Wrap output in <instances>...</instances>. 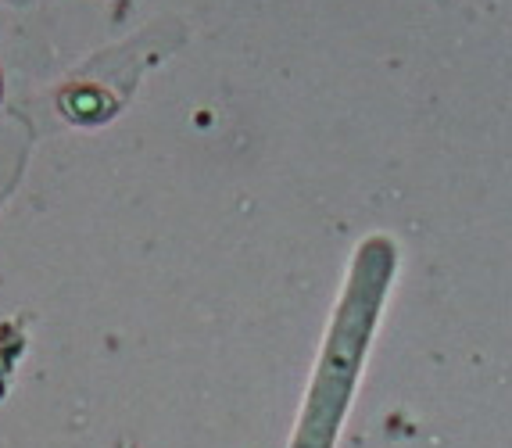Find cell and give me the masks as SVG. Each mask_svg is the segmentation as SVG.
Wrapping results in <instances>:
<instances>
[{"label":"cell","instance_id":"1","mask_svg":"<svg viewBox=\"0 0 512 448\" xmlns=\"http://www.w3.org/2000/svg\"><path fill=\"white\" fill-rule=\"evenodd\" d=\"M61 112L76 122H101L111 112V101L104 97V90L94 87H76L61 94Z\"/></svg>","mask_w":512,"mask_h":448}]
</instances>
